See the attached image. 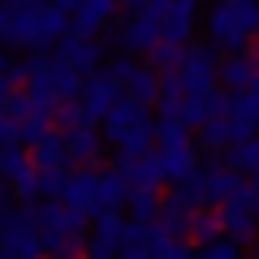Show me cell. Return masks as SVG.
Instances as JSON below:
<instances>
[{"instance_id":"cell-1","label":"cell","mask_w":259,"mask_h":259,"mask_svg":"<svg viewBox=\"0 0 259 259\" xmlns=\"http://www.w3.org/2000/svg\"><path fill=\"white\" fill-rule=\"evenodd\" d=\"M207 35L216 48L246 52L250 39L259 35V0H216L207 13Z\"/></svg>"},{"instance_id":"cell-2","label":"cell","mask_w":259,"mask_h":259,"mask_svg":"<svg viewBox=\"0 0 259 259\" xmlns=\"http://www.w3.org/2000/svg\"><path fill=\"white\" fill-rule=\"evenodd\" d=\"M22 74L30 78V95L52 100V104H69L82 91V74H74V69L65 61H56V56H35Z\"/></svg>"},{"instance_id":"cell-3","label":"cell","mask_w":259,"mask_h":259,"mask_svg":"<svg viewBox=\"0 0 259 259\" xmlns=\"http://www.w3.org/2000/svg\"><path fill=\"white\" fill-rule=\"evenodd\" d=\"M69 18H65L56 5H30V9H18V26H13V44H26V48H39L48 39L65 35Z\"/></svg>"},{"instance_id":"cell-4","label":"cell","mask_w":259,"mask_h":259,"mask_svg":"<svg viewBox=\"0 0 259 259\" xmlns=\"http://www.w3.org/2000/svg\"><path fill=\"white\" fill-rule=\"evenodd\" d=\"M216 69H221L216 52L207 44H194V48H186V56H182L173 78L182 87V95H199V91H216Z\"/></svg>"},{"instance_id":"cell-5","label":"cell","mask_w":259,"mask_h":259,"mask_svg":"<svg viewBox=\"0 0 259 259\" xmlns=\"http://www.w3.org/2000/svg\"><path fill=\"white\" fill-rule=\"evenodd\" d=\"M216 216H221V238H229V242L255 238L259 221H255V199H250V186H246V190H238L229 203H221V207H216Z\"/></svg>"},{"instance_id":"cell-6","label":"cell","mask_w":259,"mask_h":259,"mask_svg":"<svg viewBox=\"0 0 259 259\" xmlns=\"http://www.w3.org/2000/svg\"><path fill=\"white\" fill-rule=\"evenodd\" d=\"M95 182H100V173H91V168H78L74 177H65V190L56 203H65L69 212L87 216V212H100V199H95Z\"/></svg>"},{"instance_id":"cell-7","label":"cell","mask_w":259,"mask_h":259,"mask_svg":"<svg viewBox=\"0 0 259 259\" xmlns=\"http://www.w3.org/2000/svg\"><path fill=\"white\" fill-rule=\"evenodd\" d=\"M199 182H203V203L207 207H221V203H229L238 190H246L242 173H233L229 164L225 168H199Z\"/></svg>"},{"instance_id":"cell-8","label":"cell","mask_w":259,"mask_h":259,"mask_svg":"<svg viewBox=\"0 0 259 259\" xmlns=\"http://www.w3.org/2000/svg\"><path fill=\"white\" fill-rule=\"evenodd\" d=\"M112 13H117V0H82L74 9V22L69 26H74L78 39H91L95 30H104L112 22Z\"/></svg>"},{"instance_id":"cell-9","label":"cell","mask_w":259,"mask_h":259,"mask_svg":"<svg viewBox=\"0 0 259 259\" xmlns=\"http://www.w3.org/2000/svg\"><path fill=\"white\" fill-rule=\"evenodd\" d=\"M121 100H125V95H121V87L112 82L108 74H100V78H91V82H82V104H87V112H91V117H108Z\"/></svg>"},{"instance_id":"cell-10","label":"cell","mask_w":259,"mask_h":259,"mask_svg":"<svg viewBox=\"0 0 259 259\" xmlns=\"http://www.w3.org/2000/svg\"><path fill=\"white\" fill-rule=\"evenodd\" d=\"M117 44L125 48V52H156V48H160V26L139 13L134 22L117 26Z\"/></svg>"},{"instance_id":"cell-11","label":"cell","mask_w":259,"mask_h":259,"mask_svg":"<svg viewBox=\"0 0 259 259\" xmlns=\"http://www.w3.org/2000/svg\"><path fill=\"white\" fill-rule=\"evenodd\" d=\"M121 177L130 182V190H156L164 177H160V151H147V156L121 160Z\"/></svg>"},{"instance_id":"cell-12","label":"cell","mask_w":259,"mask_h":259,"mask_svg":"<svg viewBox=\"0 0 259 259\" xmlns=\"http://www.w3.org/2000/svg\"><path fill=\"white\" fill-rule=\"evenodd\" d=\"M255 78H259V69L246 61V52H233V56H225V61H221V69H216V82H225L233 95L250 91V87H255Z\"/></svg>"},{"instance_id":"cell-13","label":"cell","mask_w":259,"mask_h":259,"mask_svg":"<svg viewBox=\"0 0 259 259\" xmlns=\"http://www.w3.org/2000/svg\"><path fill=\"white\" fill-rule=\"evenodd\" d=\"M56 61H65L74 74H87L95 61H100V44L95 39H78V35H65L61 39V52H56Z\"/></svg>"},{"instance_id":"cell-14","label":"cell","mask_w":259,"mask_h":259,"mask_svg":"<svg viewBox=\"0 0 259 259\" xmlns=\"http://www.w3.org/2000/svg\"><path fill=\"white\" fill-rule=\"evenodd\" d=\"M65 139V156L78 160V164H91V160H100V134H95L91 125H78V130H61Z\"/></svg>"},{"instance_id":"cell-15","label":"cell","mask_w":259,"mask_h":259,"mask_svg":"<svg viewBox=\"0 0 259 259\" xmlns=\"http://www.w3.org/2000/svg\"><path fill=\"white\" fill-rule=\"evenodd\" d=\"M199 173V156H194L190 147H173V151H160V177L173 186H182L186 177Z\"/></svg>"},{"instance_id":"cell-16","label":"cell","mask_w":259,"mask_h":259,"mask_svg":"<svg viewBox=\"0 0 259 259\" xmlns=\"http://www.w3.org/2000/svg\"><path fill=\"white\" fill-rule=\"evenodd\" d=\"M65 139L61 134H52V130H48L44 139L35 143V151H30V168H35V173H52V168H65Z\"/></svg>"},{"instance_id":"cell-17","label":"cell","mask_w":259,"mask_h":259,"mask_svg":"<svg viewBox=\"0 0 259 259\" xmlns=\"http://www.w3.org/2000/svg\"><path fill=\"white\" fill-rule=\"evenodd\" d=\"M95 199H100V212H117V207L130 199V182L121 177V168L100 173V182H95Z\"/></svg>"},{"instance_id":"cell-18","label":"cell","mask_w":259,"mask_h":259,"mask_svg":"<svg viewBox=\"0 0 259 259\" xmlns=\"http://www.w3.org/2000/svg\"><path fill=\"white\" fill-rule=\"evenodd\" d=\"M125 100H134L139 108L156 104L160 100V74H156V69H147V65H139V69L130 74V82H125Z\"/></svg>"},{"instance_id":"cell-19","label":"cell","mask_w":259,"mask_h":259,"mask_svg":"<svg viewBox=\"0 0 259 259\" xmlns=\"http://www.w3.org/2000/svg\"><path fill=\"white\" fill-rule=\"evenodd\" d=\"M147 121V108H139L134 100H121L117 108L104 117V130H108V139H121L125 130H134V125H143Z\"/></svg>"},{"instance_id":"cell-20","label":"cell","mask_w":259,"mask_h":259,"mask_svg":"<svg viewBox=\"0 0 259 259\" xmlns=\"http://www.w3.org/2000/svg\"><path fill=\"white\" fill-rule=\"evenodd\" d=\"M30 173H35V168H30V156L18 151V143H5V147H0V177H9V186H18V182H26Z\"/></svg>"},{"instance_id":"cell-21","label":"cell","mask_w":259,"mask_h":259,"mask_svg":"<svg viewBox=\"0 0 259 259\" xmlns=\"http://www.w3.org/2000/svg\"><path fill=\"white\" fill-rule=\"evenodd\" d=\"M186 238L199 242V246H212L216 238H221V216L212 212V207H203V212L190 216V229H186Z\"/></svg>"},{"instance_id":"cell-22","label":"cell","mask_w":259,"mask_h":259,"mask_svg":"<svg viewBox=\"0 0 259 259\" xmlns=\"http://www.w3.org/2000/svg\"><path fill=\"white\" fill-rule=\"evenodd\" d=\"M229 168L233 173H259V134L238 147H229Z\"/></svg>"},{"instance_id":"cell-23","label":"cell","mask_w":259,"mask_h":259,"mask_svg":"<svg viewBox=\"0 0 259 259\" xmlns=\"http://www.w3.org/2000/svg\"><path fill=\"white\" fill-rule=\"evenodd\" d=\"M130 212L139 225H156L160 216V194L156 190H130Z\"/></svg>"},{"instance_id":"cell-24","label":"cell","mask_w":259,"mask_h":259,"mask_svg":"<svg viewBox=\"0 0 259 259\" xmlns=\"http://www.w3.org/2000/svg\"><path fill=\"white\" fill-rule=\"evenodd\" d=\"M156 143H160V151H173V147H190V143H186V125L177 117H160L156 125Z\"/></svg>"},{"instance_id":"cell-25","label":"cell","mask_w":259,"mask_h":259,"mask_svg":"<svg viewBox=\"0 0 259 259\" xmlns=\"http://www.w3.org/2000/svg\"><path fill=\"white\" fill-rule=\"evenodd\" d=\"M199 259H242V250H238V242L216 238L212 246H203V250H199Z\"/></svg>"},{"instance_id":"cell-26","label":"cell","mask_w":259,"mask_h":259,"mask_svg":"<svg viewBox=\"0 0 259 259\" xmlns=\"http://www.w3.org/2000/svg\"><path fill=\"white\" fill-rule=\"evenodd\" d=\"M134 69H139V65L121 56V61H112V65H108V78H112V82L121 87V82H130V74H134Z\"/></svg>"},{"instance_id":"cell-27","label":"cell","mask_w":259,"mask_h":259,"mask_svg":"<svg viewBox=\"0 0 259 259\" xmlns=\"http://www.w3.org/2000/svg\"><path fill=\"white\" fill-rule=\"evenodd\" d=\"M156 259H199V250L186 246V242H173V246H168L164 255H156Z\"/></svg>"},{"instance_id":"cell-28","label":"cell","mask_w":259,"mask_h":259,"mask_svg":"<svg viewBox=\"0 0 259 259\" xmlns=\"http://www.w3.org/2000/svg\"><path fill=\"white\" fill-rule=\"evenodd\" d=\"M78 250L82 246H61V250H48L44 259H78Z\"/></svg>"},{"instance_id":"cell-29","label":"cell","mask_w":259,"mask_h":259,"mask_svg":"<svg viewBox=\"0 0 259 259\" xmlns=\"http://www.w3.org/2000/svg\"><path fill=\"white\" fill-rule=\"evenodd\" d=\"M117 5H130V9H139V13H143V9H151L156 0H117Z\"/></svg>"},{"instance_id":"cell-30","label":"cell","mask_w":259,"mask_h":259,"mask_svg":"<svg viewBox=\"0 0 259 259\" xmlns=\"http://www.w3.org/2000/svg\"><path fill=\"white\" fill-rule=\"evenodd\" d=\"M250 199H255V207H259V173H250Z\"/></svg>"},{"instance_id":"cell-31","label":"cell","mask_w":259,"mask_h":259,"mask_svg":"<svg viewBox=\"0 0 259 259\" xmlns=\"http://www.w3.org/2000/svg\"><path fill=\"white\" fill-rule=\"evenodd\" d=\"M9 212V190H5V186H0V216Z\"/></svg>"},{"instance_id":"cell-32","label":"cell","mask_w":259,"mask_h":259,"mask_svg":"<svg viewBox=\"0 0 259 259\" xmlns=\"http://www.w3.org/2000/svg\"><path fill=\"white\" fill-rule=\"evenodd\" d=\"M250 259H259V242H255V255H250Z\"/></svg>"},{"instance_id":"cell-33","label":"cell","mask_w":259,"mask_h":259,"mask_svg":"<svg viewBox=\"0 0 259 259\" xmlns=\"http://www.w3.org/2000/svg\"><path fill=\"white\" fill-rule=\"evenodd\" d=\"M255 221H259V207H255Z\"/></svg>"}]
</instances>
